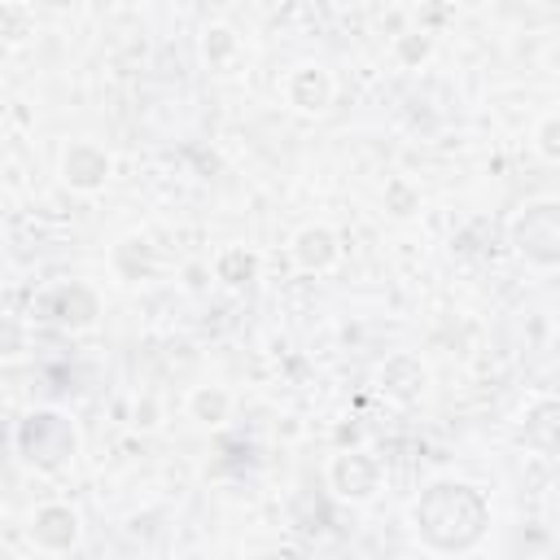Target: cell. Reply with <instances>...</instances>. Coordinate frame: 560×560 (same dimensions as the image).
Returning a JSON list of instances; mask_svg holds the SVG:
<instances>
[{
    "instance_id": "obj_1",
    "label": "cell",
    "mask_w": 560,
    "mask_h": 560,
    "mask_svg": "<svg viewBox=\"0 0 560 560\" xmlns=\"http://www.w3.org/2000/svg\"><path fill=\"white\" fill-rule=\"evenodd\" d=\"M411 521H416V534L429 551H442V556H459V551H472L486 529H490V499L468 486V481H455V477H438L420 490L416 508H411Z\"/></svg>"
},
{
    "instance_id": "obj_2",
    "label": "cell",
    "mask_w": 560,
    "mask_h": 560,
    "mask_svg": "<svg viewBox=\"0 0 560 560\" xmlns=\"http://www.w3.org/2000/svg\"><path fill=\"white\" fill-rule=\"evenodd\" d=\"M13 442H18V455H22L31 468H39V472H61V468L74 459V451H79V429H74V420H70L66 411H57V407H35V411H26V416L18 420Z\"/></svg>"
},
{
    "instance_id": "obj_3",
    "label": "cell",
    "mask_w": 560,
    "mask_h": 560,
    "mask_svg": "<svg viewBox=\"0 0 560 560\" xmlns=\"http://www.w3.org/2000/svg\"><path fill=\"white\" fill-rule=\"evenodd\" d=\"M512 245L525 254V262L551 271L560 262V201L542 197L525 206V214L512 223Z\"/></svg>"
},
{
    "instance_id": "obj_4",
    "label": "cell",
    "mask_w": 560,
    "mask_h": 560,
    "mask_svg": "<svg viewBox=\"0 0 560 560\" xmlns=\"http://www.w3.org/2000/svg\"><path fill=\"white\" fill-rule=\"evenodd\" d=\"M35 315L48 319V324H57V328H88V324L101 315V298H96V289L70 280V284L48 289V293L35 302Z\"/></svg>"
},
{
    "instance_id": "obj_5",
    "label": "cell",
    "mask_w": 560,
    "mask_h": 560,
    "mask_svg": "<svg viewBox=\"0 0 560 560\" xmlns=\"http://www.w3.org/2000/svg\"><path fill=\"white\" fill-rule=\"evenodd\" d=\"M328 486L350 503H368L381 490V464L368 451H341L328 464Z\"/></svg>"
},
{
    "instance_id": "obj_6",
    "label": "cell",
    "mask_w": 560,
    "mask_h": 560,
    "mask_svg": "<svg viewBox=\"0 0 560 560\" xmlns=\"http://www.w3.org/2000/svg\"><path fill=\"white\" fill-rule=\"evenodd\" d=\"M109 171H114L109 153H105L101 144H92V140H74V144L66 149V158H61V179H66L70 188H79V192L105 188Z\"/></svg>"
},
{
    "instance_id": "obj_7",
    "label": "cell",
    "mask_w": 560,
    "mask_h": 560,
    "mask_svg": "<svg viewBox=\"0 0 560 560\" xmlns=\"http://www.w3.org/2000/svg\"><path fill=\"white\" fill-rule=\"evenodd\" d=\"M31 542L39 551H70L79 542V512L66 503H44L31 516Z\"/></svg>"
},
{
    "instance_id": "obj_8",
    "label": "cell",
    "mask_w": 560,
    "mask_h": 560,
    "mask_svg": "<svg viewBox=\"0 0 560 560\" xmlns=\"http://www.w3.org/2000/svg\"><path fill=\"white\" fill-rule=\"evenodd\" d=\"M381 389H385V398H394V402H420L424 398V389H429V368L416 359V354H389L385 359V368H381Z\"/></svg>"
},
{
    "instance_id": "obj_9",
    "label": "cell",
    "mask_w": 560,
    "mask_h": 560,
    "mask_svg": "<svg viewBox=\"0 0 560 560\" xmlns=\"http://www.w3.org/2000/svg\"><path fill=\"white\" fill-rule=\"evenodd\" d=\"M284 96H289V105L293 109H302V114H324L328 105H332V74L324 70V66H298L289 79H284Z\"/></svg>"
},
{
    "instance_id": "obj_10",
    "label": "cell",
    "mask_w": 560,
    "mask_h": 560,
    "mask_svg": "<svg viewBox=\"0 0 560 560\" xmlns=\"http://www.w3.org/2000/svg\"><path fill=\"white\" fill-rule=\"evenodd\" d=\"M337 236H332V228H324V223H311V228H302L298 236H293V258H298V267L302 271H328L332 262H337Z\"/></svg>"
},
{
    "instance_id": "obj_11",
    "label": "cell",
    "mask_w": 560,
    "mask_h": 560,
    "mask_svg": "<svg viewBox=\"0 0 560 560\" xmlns=\"http://www.w3.org/2000/svg\"><path fill=\"white\" fill-rule=\"evenodd\" d=\"M114 271H118V280H149L153 276V267H158V258H153V245L144 241V236H122L118 245H114Z\"/></svg>"
},
{
    "instance_id": "obj_12",
    "label": "cell",
    "mask_w": 560,
    "mask_h": 560,
    "mask_svg": "<svg viewBox=\"0 0 560 560\" xmlns=\"http://www.w3.org/2000/svg\"><path fill=\"white\" fill-rule=\"evenodd\" d=\"M556 429H560V407L542 398L534 411H525V442L542 455H556Z\"/></svg>"
},
{
    "instance_id": "obj_13",
    "label": "cell",
    "mask_w": 560,
    "mask_h": 560,
    "mask_svg": "<svg viewBox=\"0 0 560 560\" xmlns=\"http://www.w3.org/2000/svg\"><path fill=\"white\" fill-rule=\"evenodd\" d=\"M214 276L223 280V284H249L254 276H258V254H249L245 245H232V249H223L219 254V262H214Z\"/></svg>"
},
{
    "instance_id": "obj_14",
    "label": "cell",
    "mask_w": 560,
    "mask_h": 560,
    "mask_svg": "<svg viewBox=\"0 0 560 560\" xmlns=\"http://www.w3.org/2000/svg\"><path fill=\"white\" fill-rule=\"evenodd\" d=\"M188 411H192V420H201V424H223L228 411H232V398H228V389H219V385H201V389L188 394Z\"/></svg>"
},
{
    "instance_id": "obj_15",
    "label": "cell",
    "mask_w": 560,
    "mask_h": 560,
    "mask_svg": "<svg viewBox=\"0 0 560 560\" xmlns=\"http://www.w3.org/2000/svg\"><path fill=\"white\" fill-rule=\"evenodd\" d=\"M381 201H385V210H389L394 219H411V214L420 210V192H416L407 179H389L385 192H381Z\"/></svg>"
},
{
    "instance_id": "obj_16",
    "label": "cell",
    "mask_w": 560,
    "mask_h": 560,
    "mask_svg": "<svg viewBox=\"0 0 560 560\" xmlns=\"http://www.w3.org/2000/svg\"><path fill=\"white\" fill-rule=\"evenodd\" d=\"M31 9L26 4H0V35H9V39H22V35H31Z\"/></svg>"
},
{
    "instance_id": "obj_17",
    "label": "cell",
    "mask_w": 560,
    "mask_h": 560,
    "mask_svg": "<svg viewBox=\"0 0 560 560\" xmlns=\"http://www.w3.org/2000/svg\"><path fill=\"white\" fill-rule=\"evenodd\" d=\"M201 48H206V57H210V61H223V57H232V52H236V35H232L228 26H210V31H206V39H201Z\"/></svg>"
},
{
    "instance_id": "obj_18",
    "label": "cell",
    "mask_w": 560,
    "mask_h": 560,
    "mask_svg": "<svg viewBox=\"0 0 560 560\" xmlns=\"http://www.w3.org/2000/svg\"><path fill=\"white\" fill-rule=\"evenodd\" d=\"M538 153H542L547 162L560 158V118H556V114H547V118L538 122Z\"/></svg>"
},
{
    "instance_id": "obj_19",
    "label": "cell",
    "mask_w": 560,
    "mask_h": 560,
    "mask_svg": "<svg viewBox=\"0 0 560 560\" xmlns=\"http://www.w3.org/2000/svg\"><path fill=\"white\" fill-rule=\"evenodd\" d=\"M398 57H402V61H424V57H429V35H424V31L402 35V39H398Z\"/></svg>"
},
{
    "instance_id": "obj_20",
    "label": "cell",
    "mask_w": 560,
    "mask_h": 560,
    "mask_svg": "<svg viewBox=\"0 0 560 560\" xmlns=\"http://www.w3.org/2000/svg\"><path fill=\"white\" fill-rule=\"evenodd\" d=\"M22 341H26L22 324H13V319H0V354H18V350H22Z\"/></svg>"
},
{
    "instance_id": "obj_21",
    "label": "cell",
    "mask_w": 560,
    "mask_h": 560,
    "mask_svg": "<svg viewBox=\"0 0 560 560\" xmlns=\"http://www.w3.org/2000/svg\"><path fill=\"white\" fill-rule=\"evenodd\" d=\"M31 560H35V556H31Z\"/></svg>"
}]
</instances>
